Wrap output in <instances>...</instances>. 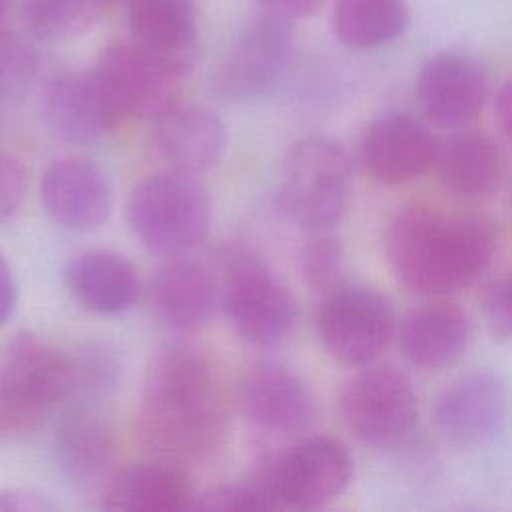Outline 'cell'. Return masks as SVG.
<instances>
[{
    "instance_id": "obj_15",
    "label": "cell",
    "mask_w": 512,
    "mask_h": 512,
    "mask_svg": "<svg viewBox=\"0 0 512 512\" xmlns=\"http://www.w3.org/2000/svg\"><path fill=\"white\" fill-rule=\"evenodd\" d=\"M40 200L54 224L74 232L100 228L112 212V188L106 174L80 158L58 160L44 170Z\"/></svg>"
},
{
    "instance_id": "obj_33",
    "label": "cell",
    "mask_w": 512,
    "mask_h": 512,
    "mask_svg": "<svg viewBox=\"0 0 512 512\" xmlns=\"http://www.w3.org/2000/svg\"><path fill=\"white\" fill-rule=\"evenodd\" d=\"M26 190V172L22 164L0 152V224L6 222L20 206Z\"/></svg>"
},
{
    "instance_id": "obj_21",
    "label": "cell",
    "mask_w": 512,
    "mask_h": 512,
    "mask_svg": "<svg viewBox=\"0 0 512 512\" xmlns=\"http://www.w3.org/2000/svg\"><path fill=\"white\" fill-rule=\"evenodd\" d=\"M128 24L134 42L180 76L196 60V12L192 0H130Z\"/></svg>"
},
{
    "instance_id": "obj_4",
    "label": "cell",
    "mask_w": 512,
    "mask_h": 512,
    "mask_svg": "<svg viewBox=\"0 0 512 512\" xmlns=\"http://www.w3.org/2000/svg\"><path fill=\"white\" fill-rule=\"evenodd\" d=\"M350 184L352 164L346 150L326 136H310L284 162L278 204L304 230H330L346 210Z\"/></svg>"
},
{
    "instance_id": "obj_37",
    "label": "cell",
    "mask_w": 512,
    "mask_h": 512,
    "mask_svg": "<svg viewBox=\"0 0 512 512\" xmlns=\"http://www.w3.org/2000/svg\"><path fill=\"white\" fill-rule=\"evenodd\" d=\"M496 120L504 134L512 138V78H508L496 94Z\"/></svg>"
},
{
    "instance_id": "obj_14",
    "label": "cell",
    "mask_w": 512,
    "mask_h": 512,
    "mask_svg": "<svg viewBox=\"0 0 512 512\" xmlns=\"http://www.w3.org/2000/svg\"><path fill=\"white\" fill-rule=\"evenodd\" d=\"M42 112L48 128L70 144H92L122 120L94 70L56 76L44 90Z\"/></svg>"
},
{
    "instance_id": "obj_19",
    "label": "cell",
    "mask_w": 512,
    "mask_h": 512,
    "mask_svg": "<svg viewBox=\"0 0 512 512\" xmlns=\"http://www.w3.org/2000/svg\"><path fill=\"white\" fill-rule=\"evenodd\" d=\"M152 122L154 146L172 170L198 176L214 168L224 156L226 126L204 106L174 104Z\"/></svg>"
},
{
    "instance_id": "obj_32",
    "label": "cell",
    "mask_w": 512,
    "mask_h": 512,
    "mask_svg": "<svg viewBox=\"0 0 512 512\" xmlns=\"http://www.w3.org/2000/svg\"><path fill=\"white\" fill-rule=\"evenodd\" d=\"M484 318L496 336L512 340V272L488 286L484 294Z\"/></svg>"
},
{
    "instance_id": "obj_9",
    "label": "cell",
    "mask_w": 512,
    "mask_h": 512,
    "mask_svg": "<svg viewBox=\"0 0 512 512\" xmlns=\"http://www.w3.org/2000/svg\"><path fill=\"white\" fill-rule=\"evenodd\" d=\"M294 50L290 20L266 12L232 40L212 76V88L226 100H252L268 92L286 72Z\"/></svg>"
},
{
    "instance_id": "obj_2",
    "label": "cell",
    "mask_w": 512,
    "mask_h": 512,
    "mask_svg": "<svg viewBox=\"0 0 512 512\" xmlns=\"http://www.w3.org/2000/svg\"><path fill=\"white\" fill-rule=\"evenodd\" d=\"M494 236L476 218L412 206L386 230V256L396 278L412 292L442 296L468 286L492 260Z\"/></svg>"
},
{
    "instance_id": "obj_30",
    "label": "cell",
    "mask_w": 512,
    "mask_h": 512,
    "mask_svg": "<svg viewBox=\"0 0 512 512\" xmlns=\"http://www.w3.org/2000/svg\"><path fill=\"white\" fill-rule=\"evenodd\" d=\"M278 508L266 480L258 474L246 482H230L196 494L192 510L202 512H248Z\"/></svg>"
},
{
    "instance_id": "obj_35",
    "label": "cell",
    "mask_w": 512,
    "mask_h": 512,
    "mask_svg": "<svg viewBox=\"0 0 512 512\" xmlns=\"http://www.w3.org/2000/svg\"><path fill=\"white\" fill-rule=\"evenodd\" d=\"M16 306V280L10 264L0 254V326L10 318Z\"/></svg>"
},
{
    "instance_id": "obj_20",
    "label": "cell",
    "mask_w": 512,
    "mask_h": 512,
    "mask_svg": "<svg viewBox=\"0 0 512 512\" xmlns=\"http://www.w3.org/2000/svg\"><path fill=\"white\" fill-rule=\"evenodd\" d=\"M242 406L256 426L276 434H298L314 422L310 390L276 364H262L248 372L242 382Z\"/></svg>"
},
{
    "instance_id": "obj_7",
    "label": "cell",
    "mask_w": 512,
    "mask_h": 512,
    "mask_svg": "<svg viewBox=\"0 0 512 512\" xmlns=\"http://www.w3.org/2000/svg\"><path fill=\"white\" fill-rule=\"evenodd\" d=\"M318 332L336 362L352 368L370 366L392 338L394 312L388 298L372 288H336L320 310Z\"/></svg>"
},
{
    "instance_id": "obj_28",
    "label": "cell",
    "mask_w": 512,
    "mask_h": 512,
    "mask_svg": "<svg viewBox=\"0 0 512 512\" xmlns=\"http://www.w3.org/2000/svg\"><path fill=\"white\" fill-rule=\"evenodd\" d=\"M116 0H24L28 26L46 38H68L88 30Z\"/></svg>"
},
{
    "instance_id": "obj_36",
    "label": "cell",
    "mask_w": 512,
    "mask_h": 512,
    "mask_svg": "<svg viewBox=\"0 0 512 512\" xmlns=\"http://www.w3.org/2000/svg\"><path fill=\"white\" fill-rule=\"evenodd\" d=\"M262 2L268 8V12L282 16L290 22L312 14L320 4V0H262Z\"/></svg>"
},
{
    "instance_id": "obj_12",
    "label": "cell",
    "mask_w": 512,
    "mask_h": 512,
    "mask_svg": "<svg viewBox=\"0 0 512 512\" xmlns=\"http://www.w3.org/2000/svg\"><path fill=\"white\" fill-rule=\"evenodd\" d=\"M438 146L430 130L406 112L376 116L360 136V160L382 184H404L436 162Z\"/></svg>"
},
{
    "instance_id": "obj_31",
    "label": "cell",
    "mask_w": 512,
    "mask_h": 512,
    "mask_svg": "<svg viewBox=\"0 0 512 512\" xmlns=\"http://www.w3.org/2000/svg\"><path fill=\"white\" fill-rule=\"evenodd\" d=\"M300 270L312 290L332 292L342 270V248L330 230L308 232L300 250Z\"/></svg>"
},
{
    "instance_id": "obj_13",
    "label": "cell",
    "mask_w": 512,
    "mask_h": 512,
    "mask_svg": "<svg viewBox=\"0 0 512 512\" xmlns=\"http://www.w3.org/2000/svg\"><path fill=\"white\" fill-rule=\"evenodd\" d=\"M158 318L174 330H198L222 304V270L192 256H168L150 284Z\"/></svg>"
},
{
    "instance_id": "obj_18",
    "label": "cell",
    "mask_w": 512,
    "mask_h": 512,
    "mask_svg": "<svg viewBox=\"0 0 512 512\" xmlns=\"http://www.w3.org/2000/svg\"><path fill=\"white\" fill-rule=\"evenodd\" d=\"M508 410L504 382L492 372H474L440 394L434 424L456 444H480L500 432Z\"/></svg>"
},
{
    "instance_id": "obj_10",
    "label": "cell",
    "mask_w": 512,
    "mask_h": 512,
    "mask_svg": "<svg viewBox=\"0 0 512 512\" xmlns=\"http://www.w3.org/2000/svg\"><path fill=\"white\" fill-rule=\"evenodd\" d=\"M340 412L360 440L394 446L414 430L418 400L402 372L388 366L366 368L342 388Z\"/></svg>"
},
{
    "instance_id": "obj_38",
    "label": "cell",
    "mask_w": 512,
    "mask_h": 512,
    "mask_svg": "<svg viewBox=\"0 0 512 512\" xmlns=\"http://www.w3.org/2000/svg\"><path fill=\"white\" fill-rule=\"evenodd\" d=\"M6 8H8V0H0V24H2V20H4Z\"/></svg>"
},
{
    "instance_id": "obj_22",
    "label": "cell",
    "mask_w": 512,
    "mask_h": 512,
    "mask_svg": "<svg viewBox=\"0 0 512 512\" xmlns=\"http://www.w3.org/2000/svg\"><path fill=\"white\" fill-rule=\"evenodd\" d=\"M196 492L180 466L154 460L116 472L102 492V506L112 512H182L192 510Z\"/></svg>"
},
{
    "instance_id": "obj_8",
    "label": "cell",
    "mask_w": 512,
    "mask_h": 512,
    "mask_svg": "<svg viewBox=\"0 0 512 512\" xmlns=\"http://www.w3.org/2000/svg\"><path fill=\"white\" fill-rule=\"evenodd\" d=\"M278 506L312 508L340 496L352 480V458L342 442L310 436L260 470Z\"/></svg>"
},
{
    "instance_id": "obj_6",
    "label": "cell",
    "mask_w": 512,
    "mask_h": 512,
    "mask_svg": "<svg viewBox=\"0 0 512 512\" xmlns=\"http://www.w3.org/2000/svg\"><path fill=\"white\" fill-rule=\"evenodd\" d=\"M222 306L242 340L274 346L294 328L298 308L290 290L252 252L228 250L220 262Z\"/></svg>"
},
{
    "instance_id": "obj_1",
    "label": "cell",
    "mask_w": 512,
    "mask_h": 512,
    "mask_svg": "<svg viewBox=\"0 0 512 512\" xmlns=\"http://www.w3.org/2000/svg\"><path fill=\"white\" fill-rule=\"evenodd\" d=\"M136 428L142 446L162 462L190 466L210 460L226 442L228 414L212 366L194 348L156 354L144 382Z\"/></svg>"
},
{
    "instance_id": "obj_24",
    "label": "cell",
    "mask_w": 512,
    "mask_h": 512,
    "mask_svg": "<svg viewBox=\"0 0 512 512\" xmlns=\"http://www.w3.org/2000/svg\"><path fill=\"white\" fill-rule=\"evenodd\" d=\"M468 316L450 304H430L410 312L400 326V346L406 360L424 370L454 364L468 346Z\"/></svg>"
},
{
    "instance_id": "obj_39",
    "label": "cell",
    "mask_w": 512,
    "mask_h": 512,
    "mask_svg": "<svg viewBox=\"0 0 512 512\" xmlns=\"http://www.w3.org/2000/svg\"><path fill=\"white\" fill-rule=\"evenodd\" d=\"M0 422H2V420H0Z\"/></svg>"
},
{
    "instance_id": "obj_25",
    "label": "cell",
    "mask_w": 512,
    "mask_h": 512,
    "mask_svg": "<svg viewBox=\"0 0 512 512\" xmlns=\"http://www.w3.org/2000/svg\"><path fill=\"white\" fill-rule=\"evenodd\" d=\"M442 184L456 196L482 198L494 192L502 178L500 146L484 132L460 130L436 154Z\"/></svg>"
},
{
    "instance_id": "obj_23",
    "label": "cell",
    "mask_w": 512,
    "mask_h": 512,
    "mask_svg": "<svg viewBox=\"0 0 512 512\" xmlns=\"http://www.w3.org/2000/svg\"><path fill=\"white\" fill-rule=\"evenodd\" d=\"M72 298L96 314H122L138 298L134 266L112 250H86L76 254L64 270Z\"/></svg>"
},
{
    "instance_id": "obj_34",
    "label": "cell",
    "mask_w": 512,
    "mask_h": 512,
    "mask_svg": "<svg viewBox=\"0 0 512 512\" xmlns=\"http://www.w3.org/2000/svg\"><path fill=\"white\" fill-rule=\"evenodd\" d=\"M56 504L42 492L30 488H2L0 512H50Z\"/></svg>"
},
{
    "instance_id": "obj_11",
    "label": "cell",
    "mask_w": 512,
    "mask_h": 512,
    "mask_svg": "<svg viewBox=\"0 0 512 512\" xmlns=\"http://www.w3.org/2000/svg\"><path fill=\"white\" fill-rule=\"evenodd\" d=\"M94 72L120 118L156 120L178 104L182 76L136 42L106 46Z\"/></svg>"
},
{
    "instance_id": "obj_17",
    "label": "cell",
    "mask_w": 512,
    "mask_h": 512,
    "mask_svg": "<svg viewBox=\"0 0 512 512\" xmlns=\"http://www.w3.org/2000/svg\"><path fill=\"white\" fill-rule=\"evenodd\" d=\"M486 90L484 68L464 54L430 58L416 80V94L424 114L442 128H456L472 120L484 104Z\"/></svg>"
},
{
    "instance_id": "obj_3",
    "label": "cell",
    "mask_w": 512,
    "mask_h": 512,
    "mask_svg": "<svg viewBox=\"0 0 512 512\" xmlns=\"http://www.w3.org/2000/svg\"><path fill=\"white\" fill-rule=\"evenodd\" d=\"M212 204L194 174L168 168L138 182L128 198V222L136 238L164 256L186 254L208 234Z\"/></svg>"
},
{
    "instance_id": "obj_29",
    "label": "cell",
    "mask_w": 512,
    "mask_h": 512,
    "mask_svg": "<svg viewBox=\"0 0 512 512\" xmlns=\"http://www.w3.org/2000/svg\"><path fill=\"white\" fill-rule=\"evenodd\" d=\"M36 76V52L16 32L0 28V106L20 102Z\"/></svg>"
},
{
    "instance_id": "obj_26",
    "label": "cell",
    "mask_w": 512,
    "mask_h": 512,
    "mask_svg": "<svg viewBox=\"0 0 512 512\" xmlns=\"http://www.w3.org/2000/svg\"><path fill=\"white\" fill-rule=\"evenodd\" d=\"M410 22L404 0H334L332 26L340 42L372 48L398 38Z\"/></svg>"
},
{
    "instance_id": "obj_27",
    "label": "cell",
    "mask_w": 512,
    "mask_h": 512,
    "mask_svg": "<svg viewBox=\"0 0 512 512\" xmlns=\"http://www.w3.org/2000/svg\"><path fill=\"white\" fill-rule=\"evenodd\" d=\"M72 392L76 404L94 406L110 396L122 380V358L106 342H88L70 356Z\"/></svg>"
},
{
    "instance_id": "obj_5",
    "label": "cell",
    "mask_w": 512,
    "mask_h": 512,
    "mask_svg": "<svg viewBox=\"0 0 512 512\" xmlns=\"http://www.w3.org/2000/svg\"><path fill=\"white\" fill-rule=\"evenodd\" d=\"M72 392L70 356L32 332H20L0 350V420L30 426Z\"/></svg>"
},
{
    "instance_id": "obj_16",
    "label": "cell",
    "mask_w": 512,
    "mask_h": 512,
    "mask_svg": "<svg viewBox=\"0 0 512 512\" xmlns=\"http://www.w3.org/2000/svg\"><path fill=\"white\" fill-rule=\"evenodd\" d=\"M54 458L72 484L80 488L106 486L116 474L118 458L112 426L94 406L74 404L56 424Z\"/></svg>"
}]
</instances>
